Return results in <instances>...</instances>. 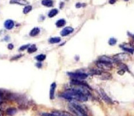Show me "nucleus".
Here are the masks:
<instances>
[{
  "instance_id": "9",
  "label": "nucleus",
  "mask_w": 134,
  "mask_h": 116,
  "mask_svg": "<svg viewBox=\"0 0 134 116\" xmlns=\"http://www.w3.org/2000/svg\"><path fill=\"white\" fill-rule=\"evenodd\" d=\"M124 50L127 52H129L130 54H133L134 52V47L130 44H123L120 46Z\"/></svg>"
},
{
  "instance_id": "17",
  "label": "nucleus",
  "mask_w": 134,
  "mask_h": 116,
  "mask_svg": "<svg viewBox=\"0 0 134 116\" xmlns=\"http://www.w3.org/2000/svg\"><path fill=\"white\" fill-rule=\"evenodd\" d=\"M17 112L16 109L14 108V107H11V108H9L6 110V114L9 116H14L16 113Z\"/></svg>"
},
{
  "instance_id": "8",
  "label": "nucleus",
  "mask_w": 134,
  "mask_h": 116,
  "mask_svg": "<svg viewBox=\"0 0 134 116\" xmlns=\"http://www.w3.org/2000/svg\"><path fill=\"white\" fill-rule=\"evenodd\" d=\"M99 60L101 61H104V62L109 63H111V64L113 63H117V61H116L114 58H111V57H109L107 56H102V57H99Z\"/></svg>"
},
{
  "instance_id": "27",
  "label": "nucleus",
  "mask_w": 134,
  "mask_h": 116,
  "mask_svg": "<svg viewBox=\"0 0 134 116\" xmlns=\"http://www.w3.org/2000/svg\"><path fill=\"white\" fill-rule=\"evenodd\" d=\"M8 49H9V50H12V49L14 48V45H13L12 44H9L8 45Z\"/></svg>"
},
{
  "instance_id": "5",
  "label": "nucleus",
  "mask_w": 134,
  "mask_h": 116,
  "mask_svg": "<svg viewBox=\"0 0 134 116\" xmlns=\"http://www.w3.org/2000/svg\"><path fill=\"white\" fill-rule=\"evenodd\" d=\"M128 58H129L128 55L127 54H125V53L117 54V55H114V58L117 61V63L120 62L121 61L127 60L128 59Z\"/></svg>"
},
{
  "instance_id": "28",
  "label": "nucleus",
  "mask_w": 134,
  "mask_h": 116,
  "mask_svg": "<svg viewBox=\"0 0 134 116\" xmlns=\"http://www.w3.org/2000/svg\"><path fill=\"white\" fill-rule=\"evenodd\" d=\"M116 1H117V0H109V3L110 4H111V5H113V4H114Z\"/></svg>"
},
{
  "instance_id": "31",
  "label": "nucleus",
  "mask_w": 134,
  "mask_h": 116,
  "mask_svg": "<svg viewBox=\"0 0 134 116\" xmlns=\"http://www.w3.org/2000/svg\"><path fill=\"white\" fill-rule=\"evenodd\" d=\"M132 37H133V39H134V35H132Z\"/></svg>"
},
{
  "instance_id": "7",
  "label": "nucleus",
  "mask_w": 134,
  "mask_h": 116,
  "mask_svg": "<svg viewBox=\"0 0 134 116\" xmlns=\"http://www.w3.org/2000/svg\"><path fill=\"white\" fill-rule=\"evenodd\" d=\"M74 31V29L73 28H72V27H66L65 28L63 29L62 31H61V36H67V35H68L69 34H72V32Z\"/></svg>"
},
{
  "instance_id": "12",
  "label": "nucleus",
  "mask_w": 134,
  "mask_h": 116,
  "mask_svg": "<svg viewBox=\"0 0 134 116\" xmlns=\"http://www.w3.org/2000/svg\"><path fill=\"white\" fill-rule=\"evenodd\" d=\"M42 5L43 6H46V7L50 8V7H52L53 6V3L52 0H42Z\"/></svg>"
},
{
  "instance_id": "22",
  "label": "nucleus",
  "mask_w": 134,
  "mask_h": 116,
  "mask_svg": "<svg viewBox=\"0 0 134 116\" xmlns=\"http://www.w3.org/2000/svg\"><path fill=\"white\" fill-rule=\"evenodd\" d=\"M32 6H30V5H28V6H25L24 9H23V13L26 14H28V13H29V12L32 10Z\"/></svg>"
},
{
  "instance_id": "23",
  "label": "nucleus",
  "mask_w": 134,
  "mask_h": 116,
  "mask_svg": "<svg viewBox=\"0 0 134 116\" xmlns=\"http://www.w3.org/2000/svg\"><path fill=\"white\" fill-rule=\"evenodd\" d=\"M45 58H46V55H44V54H40V55H39L35 57V59L39 61H44V60L45 59Z\"/></svg>"
},
{
  "instance_id": "18",
  "label": "nucleus",
  "mask_w": 134,
  "mask_h": 116,
  "mask_svg": "<svg viewBox=\"0 0 134 116\" xmlns=\"http://www.w3.org/2000/svg\"><path fill=\"white\" fill-rule=\"evenodd\" d=\"M66 24V21L65 19H60L57 21L56 22V26L57 28H61L63 26H64Z\"/></svg>"
},
{
  "instance_id": "16",
  "label": "nucleus",
  "mask_w": 134,
  "mask_h": 116,
  "mask_svg": "<svg viewBox=\"0 0 134 116\" xmlns=\"http://www.w3.org/2000/svg\"><path fill=\"white\" fill-rule=\"evenodd\" d=\"M53 112L58 116H73L71 114L65 111H53Z\"/></svg>"
},
{
  "instance_id": "3",
  "label": "nucleus",
  "mask_w": 134,
  "mask_h": 116,
  "mask_svg": "<svg viewBox=\"0 0 134 116\" xmlns=\"http://www.w3.org/2000/svg\"><path fill=\"white\" fill-rule=\"evenodd\" d=\"M68 75L70 76L72 79H76V80H82L84 79L87 78L88 75L85 73H82V72H71L68 73Z\"/></svg>"
},
{
  "instance_id": "1",
  "label": "nucleus",
  "mask_w": 134,
  "mask_h": 116,
  "mask_svg": "<svg viewBox=\"0 0 134 116\" xmlns=\"http://www.w3.org/2000/svg\"><path fill=\"white\" fill-rule=\"evenodd\" d=\"M61 96L68 100H76L81 102L86 101L88 99L85 92L79 89H70L67 90L61 94Z\"/></svg>"
},
{
  "instance_id": "4",
  "label": "nucleus",
  "mask_w": 134,
  "mask_h": 116,
  "mask_svg": "<svg viewBox=\"0 0 134 116\" xmlns=\"http://www.w3.org/2000/svg\"><path fill=\"white\" fill-rule=\"evenodd\" d=\"M96 65L99 68L101 69L103 71H109L112 68V65L111 63L99 61V60L96 63Z\"/></svg>"
},
{
  "instance_id": "14",
  "label": "nucleus",
  "mask_w": 134,
  "mask_h": 116,
  "mask_svg": "<svg viewBox=\"0 0 134 116\" xmlns=\"http://www.w3.org/2000/svg\"><path fill=\"white\" fill-rule=\"evenodd\" d=\"M40 32V29L39 28H34L32 29V31L30 32V35L31 37H35L38 35Z\"/></svg>"
},
{
  "instance_id": "20",
  "label": "nucleus",
  "mask_w": 134,
  "mask_h": 116,
  "mask_svg": "<svg viewBox=\"0 0 134 116\" xmlns=\"http://www.w3.org/2000/svg\"><path fill=\"white\" fill-rule=\"evenodd\" d=\"M37 50V48L35 46V45H32L29 46V48L28 49V52L29 54H32L34 52H36Z\"/></svg>"
},
{
  "instance_id": "29",
  "label": "nucleus",
  "mask_w": 134,
  "mask_h": 116,
  "mask_svg": "<svg viewBox=\"0 0 134 116\" xmlns=\"http://www.w3.org/2000/svg\"><path fill=\"white\" fill-rule=\"evenodd\" d=\"M22 57V55H17V56H16V57H13V58H12V60H16V59H18V58H19L20 57Z\"/></svg>"
},
{
  "instance_id": "6",
  "label": "nucleus",
  "mask_w": 134,
  "mask_h": 116,
  "mask_svg": "<svg viewBox=\"0 0 134 116\" xmlns=\"http://www.w3.org/2000/svg\"><path fill=\"white\" fill-rule=\"evenodd\" d=\"M100 94H101V96H102V99L104 101H105L106 103L107 104H113V102L112 101V99L109 98V97L107 95V94L104 91L103 89H100Z\"/></svg>"
},
{
  "instance_id": "15",
  "label": "nucleus",
  "mask_w": 134,
  "mask_h": 116,
  "mask_svg": "<svg viewBox=\"0 0 134 116\" xmlns=\"http://www.w3.org/2000/svg\"><path fill=\"white\" fill-rule=\"evenodd\" d=\"M100 77H101V79H104V80H107V79H111L112 76L111 74L108 73H106V72H102V73L100 74Z\"/></svg>"
},
{
  "instance_id": "26",
  "label": "nucleus",
  "mask_w": 134,
  "mask_h": 116,
  "mask_svg": "<svg viewBox=\"0 0 134 116\" xmlns=\"http://www.w3.org/2000/svg\"><path fill=\"white\" fill-rule=\"evenodd\" d=\"M29 44H27V45H23V46H21V47H20L19 49V50L21 51H23L24 50H26V49H28L29 47Z\"/></svg>"
},
{
  "instance_id": "2",
  "label": "nucleus",
  "mask_w": 134,
  "mask_h": 116,
  "mask_svg": "<svg viewBox=\"0 0 134 116\" xmlns=\"http://www.w3.org/2000/svg\"><path fill=\"white\" fill-rule=\"evenodd\" d=\"M68 108L70 111L76 116H88L85 109L76 103H70L68 105Z\"/></svg>"
},
{
  "instance_id": "24",
  "label": "nucleus",
  "mask_w": 134,
  "mask_h": 116,
  "mask_svg": "<svg viewBox=\"0 0 134 116\" xmlns=\"http://www.w3.org/2000/svg\"><path fill=\"white\" fill-rule=\"evenodd\" d=\"M117 43V40L114 38H111L109 40V44L111 45H114Z\"/></svg>"
},
{
  "instance_id": "19",
  "label": "nucleus",
  "mask_w": 134,
  "mask_h": 116,
  "mask_svg": "<svg viewBox=\"0 0 134 116\" xmlns=\"http://www.w3.org/2000/svg\"><path fill=\"white\" fill-rule=\"evenodd\" d=\"M58 11L57 10V9H53L49 12V14H48V16H49V17H50V18H52V17H54V16H55L56 14H58Z\"/></svg>"
},
{
  "instance_id": "11",
  "label": "nucleus",
  "mask_w": 134,
  "mask_h": 116,
  "mask_svg": "<svg viewBox=\"0 0 134 116\" xmlns=\"http://www.w3.org/2000/svg\"><path fill=\"white\" fill-rule=\"evenodd\" d=\"M14 26V23L13 21L11 19H8L7 21H6L5 22V27L6 29L10 30L12 29L13 28Z\"/></svg>"
},
{
  "instance_id": "13",
  "label": "nucleus",
  "mask_w": 134,
  "mask_h": 116,
  "mask_svg": "<svg viewBox=\"0 0 134 116\" xmlns=\"http://www.w3.org/2000/svg\"><path fill=\"white\" fill-rule=\"evenodd\" d=\"M11 4H17L20 5H26L28 4V1L26 0H11Z\"/></svg>"
},
{
  "instance_id": "30",
  "label": "nucleus",
  "mask_w": 134,
  "mask_h": 116,
  "mask_svg": "<svg viewBox=\"0 0 134 116\" xmlns=\"http://www.w3.org/2000/svg\"><path fill=\"white\" fill-rule=\"evenodd\" d=\"M81 6V5L80 3H78L77 5H76V8H80Z\"/></svg>"
},
{
  "instance_id": "25",
  "label": "nucleus",
  "mask_w": 134,
  "mask_h": 116,
  "mask_svg": "<svg viewBox=\"0 0 134 116\" xmlns=\"http://www.w3.org/2000/svg\"><path fill=\"white\" fill-rule=\"evenodd\" d=\"M41 116H58L56 114H55V113H42L40 114Z\"/></svg>"
},
{
  "instance_id": "21",
  "label": "nucleus",
  "mask_w": 134,
  "mask_h": 116,
  "mask_svg": "<svg viewBox=\"0 0 134 116\" xmlns=\"http://www.w3.org/2000/svg\"><path fill=\"white\" fill-rule=\"evenodd\" d=\"M61 41V39L60 37H52L49 39V42L50 44H56V43H59Z\"/></svg>"
},
{
  "instance_id": "10",
  "label": "nucleus",
  "mask_w": 134,
  "mask_h": 116,
  "mask_svg": "<svg viewBox=\"0 0 134 116\" xmlns=\"http://www.w3.org/2000/svg\"><path fill=\"white\" fill-rule=\"evenodd\" d=\"M55 89H56V83H53L51 86H50V99H54L55 96Z\"/></svg>"
}]
</instances>
